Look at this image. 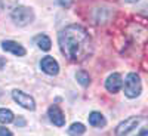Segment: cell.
I'll return each mask as SVG.
<instances>
[{
	"label": "cell",
	"instance_id": "cell-1",
	"mask_svg": "<svg viewBox=\"0 0 148 136\" xmlns=\"http://www.w3.org/2000/svg\"><path fill=\"white\" fill-rule=\"evenodd\" d=\"M59 47L70 61L82 62L92 53V39L89 33L80 25H68L58 36Z\"/></svg>",
	"mask_w": 148,
	"mask_h": 136
},
{
	"label": "cell",
	"instance_id": "cell-2",
	"mask_svg": "<svg viewBox=\"0 0 148 136\" xmlns=\"http://www.w3.org/2000/svg\"><path fill=\"white\" fill-rule=\"evenodd\" d=\"M116 136H148V118L144 115L129 117L117 126Z\"/></svg>",
	"mask_w": 148,
	"mask_h": 136
},
{
	"label": "cell",
	"instance_id": "cell-3",
	"mask_svg": "<svg viewBox=\"0 0 148 136\" xmlns=\"http://www.w3.org/2000/svg\"><path fill=\"white\" fill-rule=\"evenodd\" d=\"M121 87L125 89V95L127 98H136V96H139L141 95V90H142V83H141L139 76H138L136 72L127 74Z\"/></svg>",
	"mask_w": 148,
	"mask_h": 136
},
{
	"label": "cell",
	"instance_id": "cell-4",
	"mask_svg": "<svg viewBox=\"0 0 148 136\" xmlns=\"http://www.w3.org/2000/svg\"><path fill=\"white\" fill-rule=\"evenodd\" d=\"M10 16H12V21H14L16 25L25 27V25H28V24L33 22L34 12L30 8H27V6H18V8H15L14 10H12Z\"/></svg>",
	"mask_w": 148,
	"mask_h": 136
},
{
	"label": "cell",
	"instance_id": "cell-5",
	"mask_svg": "<svg viewBox=\"0 0 148 136\" xmlns=\"http://www.w3.org/2000/svg\"><path fill=\"white\" fill-rule=\"evenodd\" d=\"M12 98H14V101L16 104H19L22 108H25V109H36V102L33 99V96L27 95L25 92H21V90H14L12 92Z\"/></svg>",
	"mask_w": 148,
	"mask_h": 136
},
{
	"label": "cell",
	"instance_id": "cell-6",
	"mask_svg": "<svg viewBox=\"0 0 148 136\" xmlns=\"http://www.w3.org/2000/svg\"><path fill=\"white\" fill-rule=\"evenodd\" d=\"M40 68H42L43 72L49 74V76H56L59 72V65L52 56H45L40 61Z\"/></svg>",
	"mask_w": 148,
	"mask_h": 136
},
{
	"label": "cell",
	"instance_id": "cell-7",
	"mask_svg": "<svg viewBox=\"0 0 148 136\" xmlns=\"http://www.w3.org/2000/svg\"><path fill=\"white\" fill-rule=\"evenodd\" d=\"M47 115H49V120H51L55 126L62 127V126L65 124V115H64V113L61 111V108H59L58 105H52V107H49Z\"/></svg>",
	"mask_w": 148,
	"mask_h": 136
},
{
	"label": "cell",
	"instance_id": "cell-8",
	"mask_svg": "<svg viewBox=\"0 0 148 136\" xmlns=\"http://www.w3.org/2000/svg\"><path fill=\"white\" fill-rule=\"evenodd\" d=\"M121 86H123V80H121V76H120L119 72H113L111 76H108V79H107V81H105V87H107V90L111 92V93L120 92Z\"/></svg>",
	"mask_w": 148,
	"mask_h": 136
},
{
	"label": "cell",
	"instance_id": "cell-9",
	"mask_svg": "<svg viewBox=\"0 0 148 136\" xmlns=\"http://www.w3.org/2000/svg\"><path fill=\"white\" fill-rule=\"evenodd\" d=\"M2 49L5 52H9V53H14V55H16V56H24L27 53V51L24 49L19 43H16V42H12V40H5L3 43H2Z\"/></svg>",
	"mask_w": 148,
	"mask_h": 136
},
{
	"label": "cell",
	"instance_id": "cell-10",
	"mask_svg": "<svg viewBox=\"0 0 148 136\" xmlns=\"http://www.w3.org/2000/svg\"><path fill=\"white\" fill-rule=\"evenodd\" d=\"M34 43L37 44V47L42 49V51H51V47H52V42L51 39H49L47 36L45 34H39V36H36L34 37Z\"/></svg>",
	"mask_w": 148,
	"mask_h": 136
},
{
	"label": "cell",
	"instance_id": "cell-11",
	"mask_svg": "<svg viewBox=\"0 0 148 136\" xmlns=\"http://www.w3.org/2000/svg\"><path fill=\"white\" fill-rule=\"evenodd\" d=\"M89 124L93 126V127H104L107 124V120L104 118V115L101 113L93 111V113L89 114Z\"/></svg>",
	"mask_w": 148,
	"mask_h": 136
},
{
	"label": "cell",
	"instance_id": "cell-12",
	"mask_svg": "<svg viewBox=\"0 0 148 136\" xmlns=\"http://www.w3.org/2000/svg\"><path fill=\"white\" fill-rule=\"evenodd\" d=\"M86 132V127L82 124V123H73V124L68 127V135L70 136H83Z\"/></svg>",
	"mask_w": 148,
	"mask_h": 136
},
{
	"label": "cell",
	"instance_id": "cell-13",
	"mask_svg": "<svg viewBox=\"0 0 148 136\" xmlns=\"http://www.w3.org/2000/svg\"><path fill=\"white\" fill-rule=\"evenodd\" d=\"M12 121H14V113L10 109L0 108V123L8 124V123H12Z\"/></svg>",
	"mask_w": 148,
	"mask_h": 136
},
{
	"label": "cell",
	"instance_id": "cell-14",
	"mask_svg": "<svg viewBox=\"0 0 148 136\" xmlns=\"http://www.w3.org/2000/svg\"><path fill=\"white\" fill-rule=\"evenodd\" d=\"M76 79H77V81L82 84V86H89V83H90V77H89V74L86 72V71H77L76 72Z\"/></svg>",
	"mask_w": 148,
	"mask_h": 136
},
{
	"label": "cell",
	"instance_id": "cell-15",
	"mask_svg": "<svg viewBox=\"0 0 148 136\" xmlns=\"http://www.w3.org/2000/svg\"><path fill=\"white\" fill-rule=\"evenodd\" d=\"M0 136H12V132L6 127H0Z\"/></svg>",
	"mask_w": 148,
	"mask_h": 136
},
{
	"label": "cell",
	"instance_id": "cell-16",
	"mask_svg": "<svg viewBox=\"0 0 148 136\" xmlns=\"http://www.w3.org/2000/svg\"><path fill=\"white\" fill-rule=\"evenodd\" d=\"M58 2H59L61 6H64V8H68L71 5V0H58Z\"/></svg>",
	"mask_w": 148,
	"mask_h": 136
},
{
	"label": "cell",
	"instance_id": "cell-17",
	"mask_svg": "<svg viewBox=\"0 0 148 136\" xmlns=\"http://www.w3.org/2000/svg\"><path fill=\"white\" fill-rule=\"evenodd\" d=\"M5 65H6V59L3 56H0V68H3Z\"/></svg>",
	"mask_w": 148,
	"mask_h": 136
},
{
	"label": "cell",
	"instance_id": "cell-18",
	"mask_svg": "<svg viewBox=\"0 0 148 136\" xmlns=\"http://www.w3.org/2000/svg\"><path fill=\"white\" fill-rule=\"evenodd\" d=\"M15 123H16V126H24V124H25V121H24L22 118H18Z\"/></svg>",
	"mask_w": 148,
	"mask_h": 136
},
{
	"label": "cell",
	"instance_id": "cell-19",
	"mask_svg": "<svg viewBox=\"0 0 148 136\" xmlns=\"http://www.w3.org/2000/svg\"><path fill=\"white\" fill-rule=\"evenodd\" d=\"M126 2H138V0H126Z\"/></svg>",
	"mask_w": 148,
	"mask_h": 136
},
{
	"label": "cell",
	"instance_id": "cell-20",
	"mask_svg": "<svg viewBox=\"0 0 148 136\" xmlns=\"http://www.w3.org/2000/svg\"><path fill=\"white\" fill-rule=\"evenodd\" d=\"M0 95H2V90H0Z\"/></svg>",
	"mask_w": 148,
	"mask_h": 136
}]
</instances>
